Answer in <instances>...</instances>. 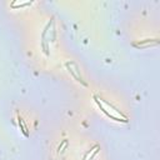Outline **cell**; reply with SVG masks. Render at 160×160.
Returning a JSON list of instances; mask_svg holds the SVG:
<instances>
[{
    "label": "cell",
    "mask_w": 160,
    "mask_h": 160,
    "mask_svg": "<svg viewBox=\"0 0 160 160\" xmlns=\"http://www.w3.org/2000/svg\"><path fill=\"white\" fill-rule=\"evenodd\" d=\"M159 44L158 39H145V40H140L136 42H132V46L138 48V49H148L150 46H156Z\"/></svg>",
    "instance_id": "obj_3"
},
{
    "label": "cell",
    "mask_w": 160,
    "mask_h": 160,
    "mask_svg": "<svg viewBox=\"0 0 160 160\" xmlns=\"http://www.w3.org/2000/svg\"><path fill=\"white\" fill-rule=\"evenodd\" d=\"M94 100H95V102L98 104V106L100 108V110H101L106 116H109L110 119H112V120H115V121L128 122V118H126L120 110H118L114 105L106 102L105 100H102L101 98H99V96H96V95H94Z\"/></svg>",
    "instance_id": "obj_1"
},
{
    "label": "cell",
    "mask_w": 160,
    "mask_h": 160,
    "mask_svg": "<svg viewBox=\"0 0 160 160\" xmlns=\"http://www.w3.org/2000/svg\"><path fill=\"white\" fill-rule=\"evenodd\" d=\"M31 4V1H19V2H16V1H14V2H11V8H18V6H26V5H30Z\"/></svg>",
    "instance_id": "obj_6"
},
{
    "label": "cell",
    "mask_w": 160,
    "mask_h": 160,
    "mask_svg": "<svg viewBox=\"0 0 160 160\" xmlns=\"http://www.w3.org/2000/svg\"><path fill=\"white\" fill-rule=\"evenodd\" d=\"M66 68H68V70H69V72L74 76V79L76 80V81H79V82H81L84 86H86V82L82 80V78H81V75H80V71H79V68H78V65L75 64V62H72V61H68L66 64Z\"/></svg>",
    "instance_id": "obj_2"
},
{
    "label": "cell",
    "mask_w": 160,
    "mask_h": 160,
    "mask_svg": "<svg viewBox=\"0 0 160 160\" xmlns=\"http://www.w3.org/2000/svg\"><path fill=\"white\" fill-rule=\"evenodd\" d=\"M18 122H19V126H20V130L22 131V134L25 135V136H29V131H28V126H26V124L24 122V120L20 118V116H18Z\"/></svg>",
    "instance_id": "obj_4"
},
{
    "label": "cell",
    "mask_w": 160,
    "mask_h": 160,
    "mask_svg": "<svg viewBox=\"0 0 160 160\" xmlns=\"http://www.w3.org/2000/svg\"><path fill=\"white\" fill-rule=\"evenodd\" d=\"M66 145H68V140H62V144H61V145H59V148H58L59 152H60V151H61V150H62V149H64Z\"/></svg>",
    "instance_id": "obj_7"
},
{
    "label": "cell",
    "mask_w": 160,
    "mask_h": 160,
    "mask_svg": "<svg viewBox=\"0 0 160 160\" xmlns=\"http://www.w3.org/2000/svg\"><path fill=\"white\" fill-rule=\"evenodd\" d=\"M98 151H99V145H95V146L91 149V152L89 151V152L85 155V158H84L82 160H90V159H92V156H94V155H95Z\"/></svg>",
    "instance_id": "obj_5"
}]
</instances>
